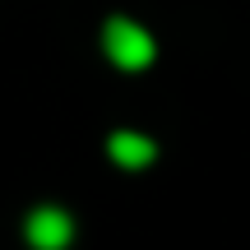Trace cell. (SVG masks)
I'll return each mask as SVG.
<instances>
[{"label":"cell","mask_w":250,"mask_h":250,"mask_svg":"<svg viewBox=\"0 0 250 250\" xmlns=\"http://www.w3.org/2000/svg\"><path fill=\"white\" fill-rule=\"evenodd\" d=\"M102 51H107L111 65H121V70H148L158 46H153V37L144 33L134 19H107V28H102Z\"/></svg>","instance_id":"1"},{"label":"cell","mask_w":250,"mask_h":250,"mask_svg":"<svg viewBox=\"0 0 250 250\" xmlns=\"http://www.w3.org/2000/svg\"><path fill=\"white\" fill-rule=\"evenodd\" d=\"M23 241L33 250H65L74 241V218L61 204H37L23 218Z\"/></svg>","instance_id":"2"},{"label":"cell","mask_w":250,"mask_h":250,"mask_svg":"<svg viewBox=\"0 0 250 250\" xmlns=\"http://www.w3.org/2000/svg\"><path fill=\"white\" fill-rule=\"evenodd\" d=\"M107 153H111V162L125 171H139V167H148L153 158H158V144L148 139V134H134V130H116L107 139Z\"/></svg>","instance_id":"3"}]
</instances>
